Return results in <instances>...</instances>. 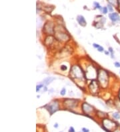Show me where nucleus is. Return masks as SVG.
<instances>
[{"label": "nucleus", "mask_w": 120, "mask_h": 132, "mask_svg": "<svg viewBox=\"0 0 120 132\" xmlns=\"http://www.w3.org/2000/svg\"><path fill=\"white\" fill-rule=\"evenodd\" d=\"M98 80L103 87H106L108 83V75L104 70H100L97 73Z\"/></svg>", "instance_id": "1"}, {"label": "nucleus", "mask_w": 120, "mask_h": 132, "mask_svg": "<svg viewBox=\"0 0 120 132\" xmlns=\"http://www.w3.org/2000/svg\"><path fill=\"white\" fill-rule=\"evenodd\" d=\"M103 125L104 129H106L107 132L110 131H114L115 129H117V124L109 119H104L103 120Z\"/></svg>", "instance_id": "2"}, {"label": "nucleus", "mask_w": 120, "mask_h": 132, "mask_svg": "<svg viewBox=\"0 0 120 132\" xmlns=\"http://www.w3.org/2000/svg\"><path fill=\"white\" fill-rule=\"evenodd\" d=\"M70 74L72 76V78H76V79H81L83 78L82 70L81 69L80 67L77 66L72 67V69L70 71Z\"/></svg>", "instance_id": "3"}, {"label": "nucleus", "mask_w": 120, "mask_h": 132, "mask_svg": "<svg viewBox=\"0 0 120 132\" xmlns=\"http://www.w3.org/2000/svg\"><path fill=\"white\" fill-rule=\"evenodd\" d=\"M46 107L47 109L50 114L52 115L54 112H55L56 111L58 110V108H59V104H58V102L56 101H52V103H49L47 106H46Z\"/></svg>", "instance_id": "4"}, {"label": "nucleus", "mask_w": 120, "mask_h": 132, "mask_svg": "<svg viewBox=\"0 0 120 132\" xmlns=\"http://www.w3.org/2000/svg\"><path fill=\"white\" fill-rule=\"evenodd\" d=\"M82 109H83V112L86 113V114H89L91 112H93V108L90 105H89L88 103H84L82 105Z\"/></svg>", "instance_id": "5"}, {"label": "nucleus", "mask_w": 120, "mask_h": 132, "mask_svg": "<svg viewBox=\"0 0 120 132\" xmlns=\"http://www.w3.org/2000/svg\"><path fill=\"white\" fill-rule=\"evenodd\" d=\"M65 106L68 107L69 108H73V107L76 106V100L75 99H66L65 101Z\"/></svg>", "instance_id": "6"}, {"label": "nucleus", "mask_w": 120, "mask_h": 132, "mask_svg": "<svg viewBox=\"0 0 120 132\" xmlns=\"http://www.w3.org/2000/svg\"><path fill=\"white\" fill-rule=\"evenodd\" d=\"M89 89L91 90V92L93 93H96L98 90V83L95 81H93L92 83L89 85Z\"/></svg>", "instance_id": "7"}, {"label": "nucleus", "mask_w": 120, "mask_h": 132, "mask_svg": "<svg viewBox=\"0 0 120 132\" xmlns=\"http://www.w3.org/2000/svg\"><path fill=\"white\" fill-rule=\"evenodd\" d=\"M109 17L113 22H116V21H119L120 20V15L117 13H112L109 14Z\"/></svg>", "instance_id": "8"}, {"label": "nucleus", "mask_w": 120, "mask_h": 132, "mask_svg": "<svg viewBox=\"0 0 120 132\" xmlns=\"http://www.w3.org/2000/svg\"><path fill=\"white\" fill-rule=\"evenodd\" d=\"M77 20L78 23H80V26H83V27L86 26V21L82 15H78L77 17Z\"/></svg>", "instance_id": "9"}, {"label": "nucleus", "mask_w": 120, "mask_h": 132, "mask_svg": "<svg viewBox=\"0 0 120 132\" xmlns=\"http://www.w3.org/2000/svg\"><path fill=\"white\" fill-rule=\"evenodd\" d=\"M55 79V78H52V77H48V78H46L44 80H43V83H45L46 85H48L50 83H52V81Z\"/></svg>", "instance_id": "10"}, {"label": "nucleus", "mask_w": 120, "mask_h": 132, "mask_svg": "<svg viewBox=\"0 0 120 132\" xmlns=\"http://www.w3.org/2000/svg\"><path fill=\"white\" fill-rule=\"evenodd\" d=\"M109 4H111L112 6L117 7L118 6V0H107Z\"/></svg>", "instance_id": "11"}, {"label": "nucleus", "mask_w": 120, "mask_h": 132, "mask_svg": "<svg viewBox=\"0 0 120 132\" xmlns=\"http://www.w3.org/2000/svg\"><path fill=\"white\" fill-rule=\"evenodd\" d=\"M113 117L115 118V119H120V114L119 113V112H115L114 113H113Z\"/></svg>", "instance_id": "12"}, {"label": "nucleus", "mask_w": 120, "mask_h": 132, "mask_svg": "<svg viewBox=\"0 0 120 132\" xmlns=\"http://www.w3.org/2000/svg\"><path fill=\"white\" fill-rule=\"evenodd\" d=\"M109 52L111 53V55H112V58H114V55H113V50L112 49V47H109Z\"/></svg>", "instance_id": "13"}, {"label": "nucleus", "mask_w": 120, "mask_h": 132, "mask_svg": "<svg viewBox=\"0 0 120 132\" xmlns=\"http://www.w3.org/2000/svg\"><path fill=\"white\" fill-rule=\"evenodd\" d=\"M107 7H108V9L109 12H113V7H112V6L111 4H109V5H107Z\"/></svg>", "instance_id": "14"}, {"label": "nucleus", "mask_w": 120, "mask_h": 132, "mask_svg": "<svg viewBox=\"0 0 120 132\" xmlns=\"http://www.w3.org/2000/svg\"><path fill=\"white\" fill-rule=\"evenodd\" d=\"M66 88H63V89H61V95H66Z\"/></svg>", "instance_id": "15"}, {"label": "nucleus", "mask_w": 120, "mask_h": 132, "mask_svg": "<svg viewBox=\"0 0 120 132\" xmlns=\"http://www.w3.org/2000/svg\"><path fill=\"white\" fill-rule=\"evenodd\" d=\"M42 87H43V85H39V86H37V87H36V92H39Z\"/></svg>", "instance_id": "16"}, {"label": "nucleus", "mask_w": 120, "mask_h": 132, "mask_svg": "<svg viewBox=\"0 0 120 132\" xmlns=\"http://www.w3.org/2000/svg\"><path fill=\"white\" fill-rule=\"evenodd\" d=\"M114 66L117 67V68H120V62L119 61H116L114 63Z\"/></svg>", "instance_id": "17"}, {"label": "nucleus", "mask_w": 120, "mask_h": 132, "mask_svg": "<svg viewBox=\"0 0 120 132\" xmlns=\"http://www.w3.org/2000/svg\"><path fill=\"white\" fill-rule=\"evenodd\" d=\"M97 50H98L99 52H103V51H104V48H103V47H101V46H100V47H99L97 48Z\"/></svg>", "instance_id": "18"}, {"label": "nucleus", "mask_w": 120, "mask_h": 132, "mask_svg": "<svg viewBox=\"0 0 120 132\" xmlns=\"http://www.w3.org/2000/svg\"><path fill=\"white\" fill-rule=\"evenodd\" d=\"M61 69L62 71H66V69H67V67H66V66L63 65V66H61Z\"/></svg>", "instance_id": "19"}, {"label": "nucleus", "mask_w": 120, "mask_h": 132, "mask_svg": "<svg viewBox=\"0 0 120 132\" xmlns=\"http://www.w3.org/2000/svg\"><path fill=\"white\" fill-rule=\"evenodd\" d=\"M94 5L95 6V7H96V8H98V9L101 8V7H100V4H99L98 3H97V2H95Z\"/></svg>", "instance_id": "20"}, {"label": "nucleus", "mask_w": 120, "mask_h": 132, "mask_svg": "<svg viewBox=\"0 0 120 132\" xmlns=\"http://www.w3.org/2000/svg\"><path fill=\"white\" fill-rule=\"evenodd\" d=\"M107 10H108V9H107V7H103V13H105V14H106V13H107Z\"/></svg>", "instance_id": "21"}, {"label": "nucleus", "mask_w": 120, "mask_h": 132, "mask_svg": "<svg viewBox=\"0 0 120 132\" xmlns=\"http://www.w3.org/2000/svg\"><path fill=\"white\" fill-rule=\"evenodd\" d=\"M69 132H75V130H74V129H73V127H71L69 128Z\"/></svg>", "instance_id": "22"}, {"label": "nucleus", "mask_w": 120, "mask_h": 132, "mask_svg": "<svg viewBox=\"0 0 120 132\" xmlns=\"http://www.w3.org/2000/svg\"><path fill=\"white\" fill-rule=\"evenodd\" d=\"M82 131H83V132H89V130L88 129H86V128H85V127H83V129H82Z\"/></svg>", "instance_id": "23"}, {"label": "nucleus", "mask_w": 120, "mask_h": 132, "mask_svg": "<svg viewBox=\"0 0 120 132\" xmlns=\"http://www.w3.org/2000/svg\"><path fill=\"white\" fill-rule=\"evenodd\" d=\"M93 47H94L97 48V49L100 46H99L98 44H96V43H93Z\"/></svg>", "instance_id": "24"}, {"label": "nucleus", "mask_w": 120, "mask_h": 132, "mask_svg": "<svg viewBox=\"0 0 120 132\" xmlns=\"http://www.w3.org/2000/svg\"><path fill=\"white\" fill-rule=\"evenodd\" d=\"M113 132H120V129H115L113 131Z\"/></svg>", "instance_id": "25"}, {"label": "nucleus", "mask_w": 120, "mask_h": 132, "mask_svg": "<svg viewBox=\"0 0 120 132\" xmlns=\"http://www.w3.org/2000/svg\"><path fill=\"white\" fill-rule=\"evenodd\" d=\"M118 99H120V90H119V93H118Z\"/></svg>", "instance_id": "26"}, {"label": "nucleus", "mask_w": 120, "mask_h": 132, "mask_svg": "<svg viewBox=\"0 0 120 132\" xmlns=\"http://www.w3.org/2000/svg\"><path fill=\"white\" fill-rule=\"evenodd\" d=\"M118 7L120 9V0H118Z\"/></svg>", "instance_id": "27"}, {"label": "nucleus", "mask_w": 120, "mask_h": 132, "mask_svg": "<svg viewBox=\"0 0 120 132\" xmlns=\"http://www.w3.org/2000/svg\"><path fill=\"white\" fill-rule=\"evenodd\" d=\"M105 53H106V55H109V52H105Z\"/></svg>", "instance_id": "28"}, {"label": "nucleus", "mask_w": 120, "mask_h": 132, "mask_svg": "<svg viewBox=\"0 0 120 132\" xmlns=\"http://www.w3.org/2000/svg\"><path fill=\"white\" fill-rule=\"evenodd\" d=\"M54 127H57V124H55V125H54Z\"/></svg>", "instance_id": "29"}, {"label": "nucleus", "mask_w": 120, "mask_h": 132, "mask_svg": "<svg viewBox=\"0 0 120 132\" xmlns=\"http://www.w3.org/2000/svg\"></svg>", "instance_id": "30"}]
</instances>
